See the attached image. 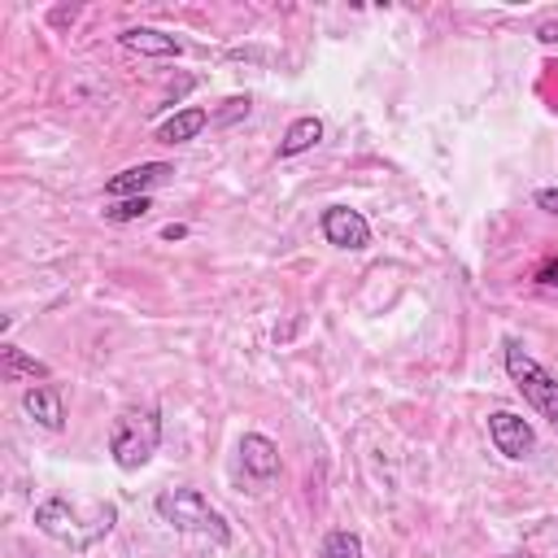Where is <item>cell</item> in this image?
Returning a JSON list of instances; mask_svg holds the SVG:
<instances>
[{"label":"cell","mask_w":558,"mask_h":558,"mask_svg":"<svg viewBox=\"0 0 558 558\" xmlns=\"http://www.w3.org/2000/svg\"><path fill=\"white\" fill-rule=\"evenodd\" d=\"M118 523V506L113 501H74V497H44L35 506V527L44 536H52L57 545H70V549H92L96 541H105Z\"/></svg>","instance_id":"cell-1"},{"label":"cell","mask_w":558,"mask_h":558,"mask_svg":"<svg viewBox=\"0 0 558 558\" xmlns=\"http://www.w3.org/2000/svg\"><path fill=\"white\" fill-rule=\"evenodd\" d=\"M318 140H323V118H318V113H301V118L288 122V131H283V140H279V157H301V153H310Z\"/></svg>","instance_id":"cell-12"},{"label":"cell","mask_w":558,"mask_h":558,"mask_svg":"<svg viewBox=\"0 0 558 558\" xmlns=\"http://www.w3.org/2000/svg\"><path fill=\"white\" fill-rule=\"evenodd\" d=\"M118 44L131 52H144V57H183V39L170 31H157V26H126L118 35Z\"/></svg>","instance_id":"cell-10"},{"label":"cell","mask_w":558,"mask_h":558,"mask_svg":"<svg viewBox=\"0 0 558 558\" xmlns=\"http://www.w3.org/2000/svg\"><path fill=\"white\" fill-rule=\"evenodd\" d=\"M318 558H366L362 554V536L349 532V527H331L318 545Z\"/></svg>","instance_id":"cell-14"},{"label":"cell","mask_w":558,"mask_h":558,"mask_svg":"<svg viewBox=\"0 0 558 558\" xmlns=\"http://www.w3.org/2000/svg\"><path fill=\"white\" fill-rule=\"evenodd\" d=\"M153 209V196H126V201H109L105 205V218L109 222H135V218H144Z\"/></svg>","instance_id":"cell-15"},{"label":"cell","mask_w":558,"mask_h":558,"mask_svg":"<svg viewBox=\"0 0 558 558\" xmlns=\"http://www.w3.org/2000/svg\"><path fill=\"white\" fill-rule=\"evenodd\" d=\"M240 462L253 480H275L279 475V445L262 432H244L240 436Z\"/></svg>","instance_id":"cell-9"},{"label":"cell","mask_w":558,"mask_h":558,"mask_svg":"<svg viewBox=\"0 0 558 558\" xmlns=\"http://www.w3.org/2000/svg\"><path fill=\"white\" fill-rule=\"evenodd\" d=\"M488 440L510 462H523V458L536 453V427L523 414H514V410H493L488 414Z\"/></svg>","instance_id":"cell-6"},{"label":"cell","mask_w":558,"mask_h":558,"mask_svg":"<svg viewBox=\"0 0 558 558\" xmlns=\"http://www.w3.org/2000/svg\"><path fill=\"white\" fill-rule=\"evenodd\" d=\"M0 375H4V379H22V375H31V379H48L52 371H48L39 357L22 353L17 344H0Z\"/></svg>","instance_id":"cell-13"},{"label":"cell","mask_w":558,"mask_h":558,"mask_svg":"<svg viewBox=\"0 0 558 558\" xmlns=\"http://www.w3.org/2000/svg\"><path fill=\"white\" fill-rule=\"evenodd\" d=\"M22 410L44 432H61L65 427V401H61V388L57 384H31L22 392Z\"/></svg>","instance_id":"cell-8"},{"label":"cell","mask_w":558,"mask_h":558,"mask_svg":"<svg viewBox=\"0 0 558 558\" xmlns=\"http://www.w3.org/2000/svg\"><path fill=\"white\" fill-rule=\"evenodd\" d=\"M536 209H545V214H554L558 218V187H536Z\"/></svg>","instance_id":"cell-17"},{"label":"cell","mask_w":558,"mask_h":558,"mask_svg":"<svg viewBox=\"0 0 558 558\" xmlns=\"http://www.w3.org/2000/svg\"><path fill=\"white\" fill-rule=\"evenodd\" d=\"M170 174H174V166H170V161H140V166H126V170L109 174V179H105V196H109V201L148 196V187L166 183Z\"/></svg>","instance_id":"cell-7"},{"label":"cell","mask_w":558,"mask_h":558,"mask_svg":"<svg viewBox=\"0 0 558 558\" xmlns=\"http://www.w3.org/2000/svg\"><path fill=\"white\" fill-rule=\"evenodd\" d=\"M318 227H323V240H327L331 248H344V253L371 248V222H366V214L353 209V205H327L323 218H318Z\"/></svg>","instance_id":"cell-5"},{"label":"cell","mask_w":558,"mask_h":558,"mask_svg":"<svg viewBox=\"0 0 558 558\" xmlns=\"http://www.w3.org/2000/svg\"><path fill=\"white\" fill-rule=\"evenodd\" d=\"M161 449V414L157 405H122L109 423V458L118 471H144Z\"/></svg>","instance_id":"cell-3"},{"label":"cell","mask_w":558,"mask_h":558,"mask_svg":"<svg viewBox=\"0 0 558 558\" xmlns=\"http://www.w3.org/2000/svg\"><path fill=\"white\" fill-rule=\"evenodd\" d=\"M153 510H157V519L170 523L174 532L205 536V541H214L218 549L231 545V523H227V514H222L218 506H209V497H205L201 488H192V484L161 488V493L153 497Z\"/></svg>","instance_id":"cell-2"},{"label":"cell","mask_w":558,"mask_h":558,"mask_svg":"<svg viewBox=\"0 0 558 558\" xmlns=\"http://www.w3.org/2000/svg\"><path fill=\"white\" fill-rule=\"evenodd\" d=\"M183 235H187L183 222H166V227H161V240H183Z\"/></svg>","instance_id":"cell-20"},{"label":"cell","mask_w":558,"mask_h":558,"mask_svg":"<svg viewBox=\"0 0 558 558\" xmlns=\"http://www.w3.org/2000/svg\"><path fill=\"white\" fill-rule=\"evenodd\" d=\"M536 283H558V257H545V262H541Z\"/></svg>","instance_id":"cell-19"},{"label":"cell","mask_w":558,"mask_h":558,"mask_svg":"<svg viewBox=\"0 0 558 558\" xmlns=\"http://www.w3.org/2000/svg\"><path fill=\"white\" fill-rule=\"evenodd\" d=\"M501 362H506V375H510V384L519 388V397L558 432V375L545 371L514 336L501 340Z\"/></svg>","instance_id":"cell-4"},{"label":"cell","mask_w":558,"mask_h":558,"mask_svg":"<svg viewBox=\"0 0 558 558\" xmlns=\"http://www.w3.org/2000/svg\"><path fill=\"white\" fill-rule=\"evenodd\" d=\"M222 105H227V109L214 113V126H227V122H235V118H248V105H253V100H248V96H231V100H222Z\"/></svg>","instance_id":"cell-16"},{"label":"cell","mask_w":558,"mask_h":558,"mask_svg":"<svg viewBox=\"0 0 558 558\" xmlns=\"http://www.w3.org/2000/svg\"><path fill=\"white\" fill-rule=\"evenodd\" d=\"M536 39H541V44H558V17L536 22Z\"/></svg>","instance_id":"cell-18"},{"label":"cell","mask_w":558,"mask_h":558,"mask_svg":"<svg viewBox=\"0 0 558 558\" xmlns=\"http://www.w3.org/2000/svg\"><path fill=\"white\" fill-rule=\"evenodd\" d=\"M214 118L201 109V105H187V109H174L161 126H157V144H187V140H196L205 126H209Z\"/></svg>","instance_id":"cell-11"}]
</instances>
